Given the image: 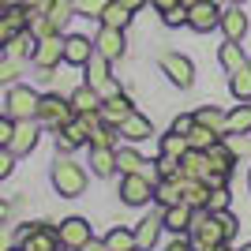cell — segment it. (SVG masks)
Segmentation results:
<instances>
[{
    "label": "cell",
    "mask_w": 251,
    "mask_h": 251,
    "mask_svg": "<svg viewBox=\"0 0 251 251\" xmlns=\"http://www.w3.org/2000/svg\"><path fill=\"white\" fill-rule=\"evenodd\" d=\"M161 229H165L161 214H150V218H143V221L135 225V248H139V251L157 248V236H161Z\"/></svg>",
    "instance_id": "2e32d148"
},
{
    "label": "cell",
    "mask_w": 251,
    "mask_h": 251,
    "mask_svg": "<svg viewBox=\"0 0 251 251\" xmlns=\"http://www.w3.org/2000/svg\"><path fill=\"white\" fill-rule=\"evenodd\" d=\"M116 135H120V131H116L113 124H98L94 131H90V147H109V150H113L116 147Z\"/></svg>",
    "instance_id": "e575fe53"
},
{
    "label": "cell",
    "mask_w": 251,
    "mask_h": 251,
    "mask_svg": "<svg viewBox=\"0 0 251 251\" xmlns=\"http://www.w3.org/2000/svg\"><path fill=\"white\" fill-rule=\"evenodd\" d=\"M23 8L30 11V19H38V15H49L52 11V0H26Z\"/></svg>",
    "instance_id": "7bdbcfd3"
},
{
    "label": "cell",
    "mask_w": 251,
    "mask_h": 251,
    "mask_svg": "<svg viewBox=\"0 0 251 251\" xmlns=\"http://www.w3.org/2000/svg\"><path fill=\"white\" fill-rule=\"evenodd\" d=\"M218 64H221L229 75H232V72H240L244 64H248V52H244V45H240V42H225V45L218 49Z\"/></svg>",
    "instance_id": "7402d4cb"
},
{
    "label": "cell",
    "mask_w": 251,
    "mask_h": 251,
    "mask_svg": "<svg viewBox=\"0 0 251 251\" xmlns=\"http://www.w3.org/2000/svg\"><path fill=\"white\" fill-rule=\"evenodd\" d=\"M154 176H143V173H127L124 184H120V199L127 202V206H147L150 199H154Z\"/></svg>",
    "instance_id": "3957f363"
},
{
    "label": "cell",
    "mask_w": 251,
    "mask_h": 251,
    "mask_svg": "<svg viewBox=\"0 0 251 251\" xmlns=\"http://www.w3.org/2000/svg\"><path fill=\"white\" fill-rule=\"evenodd\" d=\"M8 4H26V0H8Z\"/></svg>",
    "instance_id": "680465c9"
},
{
    "label": "cell",
    "mask_w": 251,
    "mask_h": 251,
    "mask_svg": "<svg viewBox=\"0 0 251 251\" xmlns=\"http://www.w3.org/2000/svg\"><path fill=\"white\" fill-rule=\"evenodd\" d=\"M161 23H165V26H184V23H188V4H176V8H169L165 15H161Z\"/></svg>",
    "instance_id": "60d3db41"
},
{
    "label": "cell",
    "mask_w": 251,
    "mask_h": 251,
    "mask_svg": "<svg viewBox=\"0 0 251 251\" xmlns=\"http://www.w3.org/2000/svg\"><path fill=\"white\" fill-rule=\"evenodd\" d=\"M248 188H251V173H248Z\"/></svg>",
    "instance_id": "94428289"
},
{
    "label": "cell",
    "mask_w": 251,
    "mask_h": 251,
    "mask_svg": "<svg viewBox=\"0 0 251 251\" xmlns=\"http://www.w3.org/2000/svg\"><path fill=\"white\" fill-rule=\"evenodd\" d=\"M184 173H180V157H157V180H180Z\"/></svg>",
    "instance_id": "8d00e7d4"
},
{
    "label": "cell",
    "mask_w": 251,
    "mask_h": 251,
    "mask_svg": "<svg viewBox=\"0 0 251 251\" xmlns=\"http://www.w3.org/2000/svg\"><path fill=\"white\" fill-rule=\"evenodd\" d=\"M116 131H120V135H124L127 143H143V139H150V135H154V124H150V120H147L143 113H131V116L124 120V124L116 127Z\"/></svg>",
    "instance_id": "d6986e66"
},
{
    "label": "cell",
    "mask_w": 251,
    "mask_h": 251,
    "mask_svg": "<svg viewBox=\"0 0 251 251\" xmlns=\"http://www.w3.org/2000/svg\"><path fill=\"white\" fill-rule=\"evenodd\" d=\"M34 147H38V124L34 120H15V135H11L8 150L19 157V154H30Z\"/></svg>",
    "instance_id": "7c38bea8"
},
{
    "label": "cell",
    "mask_w": 251,
    "mask_h": 251,
    "mask_svg": "<svg viewBox=\"0 0 251 251\" xmlns=\"http://www.w3.org/2000/svg\"><path fill=\"white\" fill-rule=\"evenodd\" d=\"M195 124H206V127H214L218 135H225V113H221V109H199V113H195Z\"/></svg>",
    "instance_id": "d590c367"
},
{
    "label": "cell",
    "mask_w": 251,
    "mask_h": 251,
    "mask_svg": "<svg viewBox=\"0 0 251 251\" xmlns=\"http://www.w3.org/2000/svg\"><path fill=\"white\" fill-rule=\"evenodd\" d=\"M105 248L109 251H135V232L131 229H113L105 236Z\"/></svg>",
    "instance_id": "836d02e7"
},
{
    "label": "cell",
    "mask_w": 251,
    "mask_h": 251,
    "mask_svg": "<svg viewBox=\"0 0 251 251\" xmlns=\"http://www.w3.org/2000/svg\"><path fill=\"white\" fill-rule=\"evenodd\" d=\"M11 251H23V248H11Z\"/></svg>",
    "instance_id": "6125c7cd"
},
{
    "label": "cell",
    "mask_w": 251,
    "mask_h": 251,
    "mask_svg": "<svg viewBox=\"0 0 251 251\" xmlns=\"http://www.w3.org/2000/svg\"><path fill=\"white\" fill-rule=\"evenodd\" d=\"M135 113L131 109V101H127L124 94H113V98H105L101 101V109H98V116H101V124H113V127H120L127 120V116Z\"/></svg>",
    "instance_id": "30bf717a"
},
{
    "label": "cell",
    "mask_w": 251,
    "mask_h": 251,
    "mask_svg": "<svg viewBox=\"0 0 251 251\" xmlns=\"http://www.w3.org/2000/svg\"><path fill=\"white\" fill-rule=\"evenodd\" d=\"M131 15H135V11L127 8V4H120V0H109V8L101 11V26H116V30H124L127 23H131Z\"/></svg>",
    "instance_id": "4316f807"
},
{
    "label": "cell",
    "mask_w": 251,
    "mask_h": 251,
    "mask_svg": "<svg viewBox=\"0 0 251 251\" xmlns=\"http://www.w3.org/2000/svg\"><path fill=\"white\" fill-rule=\"evenodd\" d=\"M23 251H60V232L49 225H26L19 232Z\"/></svg>",
    "instance_id": "ba28073f"
},
{
    "label": "cell",
    "mask_w": 251,
    "mask_h": 251,
    "mask_svg": "<svg viewBox=\"0 0 251 251\" xmlns=\"http://www.w3.org/2000/svg\"><path fill=\"white\" fill-rule=\"evenodd\" d=\"M161 154H165V157H184V154H188V135H180V131L161 135Z\"/></svg>",
    "instance_id": "d6a6232c"
},
{
    "label": "cell",
    "mask_w": 251,
    "mask_h": 251,
    "mask_svg": "<svg viewBox=\"0 0 251 251\" xmlns=\"http://www.w3.org/2000/svg\"><path fill=\"white\" fill-rule=\"evenodd\" d=\"M248 131H251V101H244L232 113H225V135H248Z\"/></svg>",
    "instance_id": "44dd1931"
},
{
    "label": "cell",
    "mask_w": 251,
    "mask_h": 251,
    "mask_svg": "<svg viewBox=\"0 0 251 251\" xmlns=\"http://www.w3.org/2000/svg\"><path fill=\"white\" fill-rule=\"evenodd\" d=\"M180 202H188L191 210H206V206H210V188H206V180H188V176H180Z\"/></svg>",
    "instance_id": "5bb4252c"
},
{
    "label": "cell",
    "mask_w": 251,
    "mask_h": 251,
    "mask_svg": "<svg viewBox=\"0 0 251 251\" xmlns=\"http://www.w3.org/2000/svg\"><path fill=\"white\" fill-rule=\"evenodd\" d=\"M94 56V42L90 38H83V34H68L64 38V60L68 64H86Z\"/></svg>",
    "instance_id": "e0dca14e"
},
{
    "label": "cell",
    "mask_w": 251,
    "mask_h": 251,
    "mask_svg": "<svg viewBox=\"0 0 251 251\" xmlns=\"http://www.w3.org/2000/svg\"><path fill=\"white\" fill-rule=\"evenodd\" d=\"M90 169H94L98 176H113V173H116V150L90 147Z\"/></svg>",
    "instance_id": "484cf974"
},
{
    "label": "cell",
    "mask_w": 251,
    "mask_h": 251,
    "mask_svg": "<svg viewBox=\"0 0 251 251\" xmlns=\"http://www.w3.org/2000/svg\"><path fill=\"white\" fill-rule=\"evenodd\" d=\"M75 116V109H72V101H64L60 94H45L42 101H38V120H45L49 127H56L60 131L68 120Z\"/></svg>",
    "instance_id": "52a82bcc"
},
{
    "label": "cell",
    "mask_w": 251,
    "mask_h": 251,
    "mask_svg": "<svg viewBox=\"0 0 251 251\" xmlns=\"http://www.w3.org/2000/svg\"><path fill=\"white\" fill-rule=\"evenodd\" d=\"M161 72L169 75V83L180 86V90H188L195 83V64L184 56V52H161Z\"/></svg>",
    "instance_id": "277c9868"
},
{
    "label": "cell",
    "mask_w": 251,
    "mask_h": 251,
    "mask_svg": "<svg viewBox=\"0 0 251 251\" xmlns=\"http://www.w3.org/2000/svg\"><path fill=\"white\" fill-rule=\"evenodd\" d=\"M165 251H195V248H191V240H184V232H180V236H176L173 244H169Z\"/></svg>",
    "instance_id": "f907efd6"
},
{
    "label": "cell",
    "mask_w": 251,
    "mask_h": 251,
    "mask_svg": "<svg viewBox=\"0 0 251 251\" xmlns=\"http://www.w3.org/2000/svg\"><path fill=\"white\" fill-rule=\"evenodd\" d=\"M218 131H214V127H206V124H195V127H191V131H188V147L191 150H210V147H214V143H218Z\"/></svg>",
    "instance_id": "f546056e"
},
{
    "label": "cell",
    "mask_w": 251,
    "mask_h": 251,
    "mask_svg": "<svg viewBox=\"0 0 251 251\" xmlns=\"http://www.w3.org/2000/svg\"><path fill=\"white\" fill-rule=\"evenodd\" d=\"M60 248H72V251H79L86 240H90V225H86L83 218H68V221H60Z\"/></svg>",
    "instance_id": "8fae6325"
},
{
    "label": "cell",
    "mask_w": 251,
    "mask_h": 251,
    "mask_svg": "<svg viewBox=\"0 0 251 251\" xmlns=\"http://www.w3.org/2000/svg\"><path fill=\"white\" fill-rule=\"evenodd\" d=\"M218 26L225 30V38H229V42H240L244 34H248V15H244L240 8H225Z\"/></svg>",
    "instance_id": "ffe728a7"
},
{
    "label": "cell",
    "mask_w": 251,
    "mask_h": 251,
    "mask_svg": "<svg viewBox=\"0 0 251 251\" xmlns=\"http://www.w3.org/2000/svg\"><path fill=\"white\" fill-rule=\"evenodd\" d=\"M23 72V64L15 60V56H8V60H0V83H15Z\"/></svg>",
    "instance_id": "ab89813d"
},
{
    "label": "cell",
    "mask_w": 251,
    "mask_h": 251,
    "mask_svg": "<svg viewBox=\"0 0 251 251\" xmlns=\"http://www.w3.org/2000/svg\"><path fill=\"white\" fill-rule=\"evenodd\" d=\"M38 101H42V98L34 94L30 86H11L4 105H8L11 120H34V116H38Z\"/></svg>",
    "instance_id": "5b68a950"
},
{
    "label": "cell",
    "mask_w": 251,
    "mask_h": 251,
    "mask_svg": "<svg viewBox=\"0 0 251 251\" xmlns=\"http://www.w3.org/2000/svg\"><path fill=\"white\" fill-rule=\"evenodd\" d=\"M34 49H38V38H34L30 30H19V34H15V38L8 42V56H15V60H23L26 52L34 56Z\"/></svg>",
    "instance_id": "4dcf8cb0"
},
{
    "label": "cell",
    "mask_w": 251,
    "mask_h": 251,
    "mask_svg": "<svg viewBox=\"0 0 251 251\" xmlns=\"http://www.w3.org/2000/svg\"><path fill=\"white\" fill-rule=\"evenodd\" d=\"M11 38H15V30H11V23L4 19V15H0V45H8Z\"/></svg>",
    "instance_id": "c3c4849f"
},
{
    "label": "cell",
    "mask_w": 251,
    "mask_h": 251,
    "mask_svg": "<svg viewBox=\"0 0 251 251\" xmlns=\"http://www.w3.org/2000/svg\"><path fill=\"white\" fill-rule=\"evenodd\" d=\"M229 90L236 101H251V64H244L240 72L229 75Z\"/></svg>",
    "instance_id": "f1b7e54d"
},
{
    "label": "cell",
    "mask_w": 251,
    "mask_h": 251,
    "mask_svg": "<svg viewBox=\"0 0 251 251\" xmlns=\"http://www.w3.org/2000/svg\"><path fill=\"white\" fill-rule=\"evenodd\" d=\"M4 11H8V0H0V15H4Z\"/></svg>",
    "instance_id": "6f0895ef"
},
{
    "label": "cell",
    "mask_w": 251,
    "mask_h": 251,
    "mask_svg": "<svg viewBox=\"0 0 251 251\" xmlns=\"http://www.w3.org/2000/svg\"><path fill=\"white\" fill-rule=\"evenodd\" d=\"M72 11H75V0H52V11H49V19L56 23V30H60L64 23L72 19Z\"/></svg>",
    "instance_id": "74e56055"
},
{
    "label": "cell",
    "mask_w": 251,
    "mask_h": 251,
    "mask_svg": "<svg viewBox=\"0 0 251 251\" xmlns=\"http://www.w3.org/2000/svg\"><path fill=\"white\" fill-rule=\"evenodd\" d=\"M210 169H214V165H210L206 150H191V147H188V154L180 157V173H184L188 180H202Z\"/></svg>",
    "instance_id": "ac0fdd59"
},
{
    "label": "cell",
    "mask_w": 251,
    "mask_h": 251,
    "mask_svg": "<svg viewBox=\"0 0 251 251\" xmlns=\"http://www.w3.org/2000/svg\"><path fill=\"white\" fill-rule=\"evenodd\" d=\"M150 4H154V11H157V15H165L169 8H176V4H184V0H150Z\"/></svg>",
    "instance_id": "681fc988"
},
{
    "label": "cell",
    "mask_w": 251,
    "mask_h": 251,
    "mask_svg": "<svg viewBox=\"0 0 251 251\" xmlns=\"http://www.w3.org/2000/svg\"><path fill=\"white\" fill-rule=\"evenodd\" d=\"M202 180H206V188H225V184H229V173H221V169H210Z\"/></svg>",
    "instance_id": "bcb514c9"
},
{
    "label": "cell",
    "mask_w": 251,
    "mask_h": 251,
    "mask_svg": "<svg viewBox=\"0 0 251 251\" xmlns=\"http://www.w3.org/2000/svg\"><path fill=\"white\" fill-rule=\"evenodd\" d=\"M206 210H229V188H210V206Z\"/></svg>",
    "instance_id": "b9f144b4"
},
{
    "label": "cell",
    "mask_w": 251,
    "mask_h": 251,
    "mask_svg": "<svg viewBox=\"0 0 251 251\" xmlns=\"http://www.w3.org/2000/svg\"><path fill=\"white\" fill-rule=\"evenodd\" d=\"M240 251H251V244H244V248H240Z\"/></svg>",
    "instance_id": "91938a15"
},
{
    "label": "cell",
    "mask_w": 251,
    "mask_h": 251,
    "mask_svg": "<svg viewBox=\"0 0 251 251\" xmlns=\"http://www.w3.org/2000/svg\"><path fill=\"white\" fill-rule=\"evenodd\" d=\"M83 68H86V83L94 86V90H101V86L109 83V79H113V75H109V60H105V56H101L98 49H94V56H90V60H86Z\"/></svg>",
    "instance_id": "cb8c5ba5"
},
{
    "label": "cell",
    "mask_w": 251,
    "mask_h": 251,
    "mask_svg": "<svg viewBox=\"0 0 251 251\" xmlns=\"http://www.w3.org/2000/svg\"><path fill=\"white\" fill-rule=\"evenodd\" d=\"M0 251H11V232L0 229Z\"/></svg>",
    "instance_id": "f5cc1de1"
},
{
    "label": "cell",
    "mask_w": 251,
    "mask_h": 251,
    "mask_svg": "<svg viewBox=\"0 0 251 251\" xmlns=\"http://www.w3.org/2000/svg\"><path fill=\"white\" fill-rule=\"evenodd\" d=\"M236 218L229 210H195V221H191V248L195 251H206V248H218V244H229L236 236Z\"/></svg>",
    "instance_id": "6da1fadb"
},
{
    "label": "cell",
    "mask_w": 251,
    "mask_h": 251,
    "mask_svg": "<svg viewBox=\"0 0 251 251\" xmlns=\"http://www.w3.org/2000/svg\"><path fill=\"white\" fill-rule=\"evenodd\" d=\"M206 157H210V165L221 169V173H232V165H236V154H232V147H229V143H221V139L206 150Z\"/></svg>",
    "instance_id": "83f0119b"
},
{
    "label": "cell",
    "mask_w": 251,
    "mask_h": 251,
    "mask_svg": "<svg viewBox=\"0 0 251 251\" xmlns=\"http://www.w3.org/2000/svg\"><path fill=\"white\" fill-rule=\"evenodd\" d=\"M161 221H165L169 232H191V221H195V210L188 206V202H176V206H165L161 210Z\"/></svg>",
    "instance_id": "9a60e30c"
},
{
    "label": "cell",
    "mask_w": 251,
    "mask_h": 251,
    "mask_svg": "<svg viewBox=\"0 0 251 251\" xmlns=\"http://www.w3.org/2000/svg\"><path fill=\"white\" fill-rule=\"evenodd\" d=\"M52 188L60 191L64 199H75L86 191V173L83 165H75L72 157H56L52 161Z\"/></svg>",
    "instance_id": "7a4b0ae2"
},
{
    "label": "cell",
    "mask_w": 251,
    "mask_h": 251,
    "mask_svg": "<svg viewBox=\"0 0 251 251\" xmlns=\"http://www.w3.org/2000/svg\"><path fill=\"white\" fill-rule=\"evenodd\" d=\"M116 169H120V173H143V176H154V173H150V161L143 154H135V150H116Z\"/></svg>",
    "instance_id": "d4e9b609"
},
{
    "label": "cell",
    "mask_w": 251,
    "mask_h": 251,
    "mask_svg": "<svg viewBox=\"0 0 251 251\" xmlns=\"http://www.w3.org/2000/svg\"><path fill=\"white\" fill-rule=\"evenodd\" d=\"M154 199L161 202V210H165V206H176V202H180V180H157Z\"/></svg>",
    "instance_id": "1f68e13d"
},
{
    "label": "cell",
    "mask_w": 251,
    "mask_h": 251,
    "mask_svg": "<svg viewBox=\"0 0 251 251\" xmlns=\"http://www.w3.org/2000/svg\"><path fill=\"white\" fill-rule=\"evenodd\" d=\"M221 23V8L214 0H191L188 4V26L195 34H210Z\"/></svg>",
    "instance_id": "8992f818"
},
{
    "label": "cell",
    "mask_w": 251,
    "mask_h": 251,
    "mask_svg": "<svg viewBox=\"0 0 251 251\" xmlns=\"http://www.w3.org/2000/svg\"><path fill=\"white\" fill-rule=\"evenodd\" d=\"M109 8V0H75V11L86 19H101V11Z\"/></svg>",
    "instance_id": "f35d334b"
},
{
    "label": "cell",
    "mask_w": 251,
    "mask_h": 251,
    "mask_svg": "<svg viewBox=\"0 0 251 251\" xmlns=\"http://www.w3.org/2000/svg\"><path fill=\"white\" fill-rule=\"evenodd\" d=\"M4 221H8V202L0 199V225H4Z\"/></svg>",
    "instance_id": "11a10c76"
},
{
    "label": "cell",
    "mask_w": 251,
    "mask_h": 251,
    "mask_svg": "<svg viewBox=\"0 0 251 251\" xmlns=\"http://www.w3.org/2000/svg\"><path fill=\"white\" fill-rule=\"evenodd\" d=\"M64 60V38L60 34H49V38H38V49H34V64L42 72H52L56 64Z\"/></svg>",
    "instance_id": "9c48e42d"
},
{
    "label": "cell",
    "mask_w": 251,
    "mask_h": 251,
    "mask_svg": "<svg viewBox=\"0 0 251 251\" xmlns=\"http://www.w3.org/2000/svg\"><path fill=\"white\" fill-rule=\"evenodd\" d=\"M120 4H127V8H131V11H139V8H143V4H147V0H120Z\"/></svg>",
    "instance_id": "db71d44e"
},
{
    "label": "cell",
    "mask_w": 251,
    "mask_h": 251,
    "mask_svg": "<svg viewBox=\"0 0 251 251\" xmlns=\"http://www.w3.org/2000/svg\"><path fill=\"white\" fill-rule=\"evenodd\" d=\"M68 101H72L75 113H98V109H101V94H98L90 83L79 86V90H72V98H68Z\"/></svg>",
    "instance_id": "603a6c76"
},
{
    "label": "cell",
    "mask_w": 251,
    "mask_h": 251,
    "mask_svg": "<svg viewBox=\"0 0 251 251\" xmlns=\"http://www.w3.org/2000/svg\"><path fill=\"white\" fill-rule=\"evenodd\" d=\"M94 49L101 52L105 60H120V56H124V30H116V26H101V30H98Z\"/></svg>",
    "instance_id": "4fadbf2b"
},
{
    "label": "cell",
    "mask_w": 251,
    "mask_h": 251,
    "mask_svg": "<svg viewBox=\"0 0 251 251\" xmlns=\"http://www.w3.org/2000/svg\"><path fill=\"white\" fill-rule=\"evenodd\" d=\"M11 169H15V154H11L8 147H0V180L11 176Z\"/></svg>",
    "instance_id": "f6af8a7d"
},
{
    "label": "cell",
    "mask_w": 251,
    "mask_h": 251,
    "mask_svg": "<svg viewBox=\"0 0 251 251\" xmlns=\"http://www.w3.org/2000/svg\"><path fill=\"white\" fill-rule=\"evenodd\" d=\"M191 127H195V116H188V113H180L176 120H173V131H180V135H188Z\"/></svg>",
    "instance_id": "7dc6e473"
},
{
    "label": "cell",
    "mask_w": 251,
    "mask_h": 251,
    "mask_svg": "<svg viewBox=\"0 0 251 251\" xmlns=\"http://www.w3.org/2000/svg\"><path fill=\"white\" fill-rule=\"evenodd\" d=\"M206 251H232L229 244H218V248H206Z\"/></svg>",
    "instance_id": "9f6ffc18"
},
{
    "label": "cell",
    "mask_w": 251,
    "mask_h": 251,
    "mask_svg": "<svg viewBox=\"0 0 251 251\" xmlns=\"http://www.w3.org/2000/svg\"><path fill=\"white\" fill-rule=\"evenodd\" d=\"M11 135H15V120H11L8 113L0 116V147H8L11 143Z\"/></svg>",
    "instance_id": "ee69618b"
},
{
    "label": "cell",
    "mask_w": 251,
    "mask_h": 251,
    "mask_svg": "<svg viewBox=\"0 0 251 251\" xmlns=\"http://www.w3.org/2000/svg\"><path fill=\"white\" fill-rule=\"evenodd\" d=\"M79 251H109V248H105V240H94V236H90V240H86Z\"/></svg>",
    "instance_id": "816d5d0a"
}]
</instances>
